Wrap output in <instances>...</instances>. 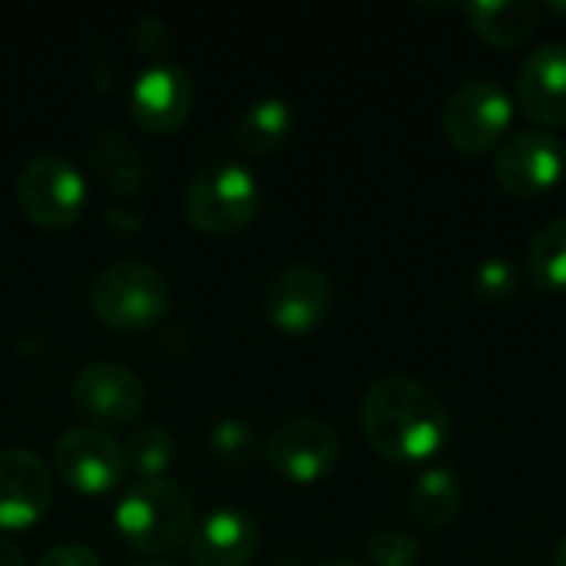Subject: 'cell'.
I'll use <instances>...</instances> for the list:
<instances>
[{
  "label": "cell",
  "mask_w": 566,
  "mask_h": 566,
  "mask_svg": "<svg viewBox=\"0 0 566 566\" xmlns=\"http://www.w3.org/2000/svg\"><path fill=\"white\" fill-rule=\"evenodd\" d=\"M368 444L395 464H424L448 441V408L424 381L411 375L378 378L358 408Z\"/></svg>",
  "instance_id": "cell-1"
},
{
  "label": "cell",
  "mask_w": 566,
  "mask_h": 566,
  "mask_svg": "<svg viewBox=\"0 0 566 566\" xmlns=\"http://www.w3.org/2000/svg\"><path fill=\"white\" fill-rule=\"evenodd\" d=\"M116 527L143 554H169L192 531V497L169 478H136L116 504Z\"/></svg>",
  "instance_id": "cell-2"
},
{
  "label": "cell",
  "mask_w": 566,
  "mask_h": 566,
  "mask_svg": "<svg viewBox=\"0 0 566 566\" xmlns=\"http://www.w3.org/2000/svg\"><path fill=\"white\" fill-rule=\"evenodd\" d=\"M262 202L259 179L249 166L239 159H209L186 186L182 206L186 219L209 232V235H229L252 222L255 209Z\"/></svg>",
  "instance_id": "cell-3"
},
{
  "label": "cell",
  "mask_w": 566,
  "mask_h": 566,
  "mask_svg": "<svg viewBox=\"0 0 566 566\" xmlns=\"http://www.w3.org/2000/svg\"><path fill=\"white\" fill-rule=\"evenodd\" d=\"M90 305L113 328H146L166 315L169 285L149 262L119 259L96 272L90 285Z\"/></svg>",
  "instance_id": "cell-4"
},
{
  "label": "cell",
  "mask_w": 566,
  "mask_h": 566,
  "mask_svg": "<svg viewBox=\"0 0 566 566\" xmlns=\"http://www.w3.org/2000/svg\"><path fill=\"white\" fill-rule=\"evenodd\" d=\"M514 123V99L497 80H471L458 86L444 106V136L458 153L481 156L501 146Z\"/></svg>",
  "instance_id": "cell-5"
},
{
  "label": "cell",
  "mask_w": 566,
  "mask_h": 566,
  "mask_svg": "<svg viewBox=\"0 0 566 566\" xmlns=\"http://www.w3.org/2000/svg\"><path fill=\"white\" fill-rule=\"evenodd\" d=\"M17 199L33 222L63 229L83 209L86 199L83 172L60 153H40L23 163L17 176Z\"/></svg>",
  "instance_id": "cell-6"
},
{
  "label": "cell",
  "mask_w": 566,
  "mask_h": 566,
  "mask_svg": "<svg viewBox=\"0 0 566 566\" xmlns=\"http://www.w3.org/2000/svg\"><path fill=\"white\" fill-rule=\"evenodd\" d=\"M566 172L564 143L547 129H517L501 143L494 176L507 196L537 199L551 192Z\"/></svg>",
  "instance_id": "cell-7"
},
{
  "label": "cell",
  "mask_w": 566,
  "mask_h": 566,
  "mask_svg": "<svg viewBox=\"0 0 566 566\" xmlns=\"http://www.w3.org/2000/svg\"><path fill=\"white\" fill-rule=\"evenodd\" d=\"M53 468L70 488L83 494H103L119 484L126 471V451L113 434H106V428L76 424L56 438Z\"/></svg>",
  "instance_id": "cell-8"
},
{
  "label": "cell",
  "mask_w": 566,
  "mask_h": 566,
  "mask_svg": "<svg viewBox=\"0 0 566 566\" xmlns=\"http://www.w3.org/2000/svg\"><path fill=\"white\" fill-rule=\"evenodd\" d=\"M338 451H342L338 431L328 421L312 418V415L282 421L265 441L269 464L282 478L298 481V484L322 481L338 464Z\"/></svg>",
  "instance_id": "cell-9"
},
{
  "label": "cell",
  "mask_w": 566,
  "mask_h": 566,
  "mask_svg": "<svg viewBox=\"0 0 566 566\" xmlns=\"http://www.w3.org/2000/svg\"><path fill=\"white\" fill-rule=\"evenodd\" d=\"M332 298H335V285L318 265L292 262L269 282L262 308L275 328L302 335L325 322Z\"/></svg>",
  "instance_id": "cell-10"
},
{
  "label": "cell",
  "mask_w": 566,
  "mask_h": 566,
  "mask_svg": "<svg viewBox=\"0 0 566 566\" xmlns=\"http://www.w3.org/2000/svg\"><path fill=\"white\" fill-rule=\"evenodd\" d=\"M73 405L93 424H126L146 405L143 378L119 361H90L73 375Z\"/></svg>",
  "instance_id": "cell-11"
},
{
  "label": "cell",
  "mask_w": 566,
  "mask_h": 566,
  "mask_svg": "<svg viewBox=\"0 0 566 566\" xmlns=\"http://www.w3.org/2000/svg\"><path fill=\"white\" fill-rule=\"evenodd\" d=\"M192 109V80L172 60H153L129 86V113L143 129H176Z\"/></svg>",
  "instance_id": "cell-12"
},
{
  "label": "cell",
  "mask_w": 566,
  "mask_h": 566,
  "mask_svg": "<svg viewBox=\"0 0 566 566\" xmlns=\"http://www.w3.org/2000/svg\"><path fill=\"white\" fill-rule=\"evenodd\" d=\"M53 501V474L30 448L0 451V527H27L46 514Z\"/></svg>",
  "instance_id": "cell-13"
},
{
  "label": "cell",
  "mask_w": 566,
  "mask_h": 566,
  "mask_svg": "<svg viewBox=\"0 0 566 566\" xmlns=\"http://www.w3.org/2000/svg\"><path fill=\"white\" fill-rule=\"evenodd\" d=\"M517 106L541 126L566 123V43H544L517 66Z\"/></svg>",
  "instance_id": "cell-14"
},
{
  "label": "cell",
  "mask_w": 566,
  "mask_h": 566,
  "mask_svg": "<svg viewBox=\"0 0 566 566\" xmlns=\"http://www.w3.org/2000/svg\"><path fill=\"white\" fill-rule=\"evenodd\" d=\"M259 521L242 507H219L189 537L196 566H245L259 551Z\"/></svg>",
  "instance_id": "cell-15"
},
{
  "label": "cell",
  "mask_w": 566,
  "mask_h": 566,
  "mask_svg": "<svg viewBox=\"0 0 566 566\" xmlns=\"http://www.w3.org/2000/svg\"><path fill=\"white\" fill-rule=\"evenodd\" d=\"M464 17L484 43L511 50L534 36L541 23V7L531 0H478L464 7Z\"/></svg>",
  "instance_id": "cell-16"
},
{
  "label": "cell",
  "mask_w": 566,
  "mask_h": 566,
  "mask_svg": "<svg viewBox=\"0 0 566 566\" xmlns=\"http://www.w3.org/2000/svg\"><path fill=\"white\" fill-rule=\"evenodd\" d=\"M90 159L96 172L116 189V192H139L149 176L146 153L123 133V129H99L90 143Z\"/></svg>",
  "instance_id": "cell-17"
},
{
  "label": "cell",
  "mask_w": 566,
  "mask_h": 566,
  "mask_svg": "<svg viewBox=\"0 0 566 566\" xmlns=\"http://www.w3.org/2000/svg\"><path fill=\"white\" fill-rule=\"evenodd\" d=\"M408 507H411V517L421 527L441 531V527H448L461 514V507H464V488H461V481L454 478L451 468H428L411 484Z\"/></svg>",
  "instance_id": "cell-18"
},
{
  "label": "cell",
  "mask_w": 566,
  "mask_h": 566,
  "mask_svg": "<svg viewBox=\"0 0 566 566\" xmlns=\"http://www.w3.org/2000/svg\"><path fill=\"white\" fill-rule=\"evenodd\" d=\"M292 106L282 99V96H259L252 99L242 116H239V126H235V136H239V146L252 156H265L272 149H279L289 133H292Z\"/></svg>",
  "instance_id": "cell-19"
},
{
  "label": "cell",
  "mask_w": 566,
  "mask_h": 566,
  "mask_svg": "<svg viewBox=\"0 0 566 566\" xmlns=\"http://www.w3.org/2000/svg\"><path fill=\"white\" fill-rule=\"evenodd\" d=\"M527 269L531 282L541 292L566 295V216H557L537 229L527 249Z\"/></svg>",
  "instance_id": "cell-20"
},
{
  "label": "cell",
  "mask_w": 566,
  "mask_h": 566,
  "mask_svg": "<svg viewBox=\"0 0 566 566\" xmlns=\"http://www.w3.org/2000/svg\"><path fill=\"white\" fill-rule=\"evenodd\" d=\"M123 451H126V464H133L143 478H163V471L169 468V461L176 454V441L166 424L149 421L129 434Z\"/></svg>",
  "instance_id": "cell-21"
},
{
  "label": "cell",
  "mask_w": 566,
  "mask_h": 566,
  "mask_svg": "<svg viewBox=\"0 0 566 566\" xmlns=\"http://www.w3.org/2000/svg\"><path fill=\"white\" fill-rule=\"evenodd\" d=\"M206 448L219 464L239 468V464H249L255 458L259 434L245 418H219L206 434Z\"/></svg>",
  "instance_id": "cell-22"
},
{
  "label": "cell",
  "mask_w": 566,
  "mask_h": 566,
  "mask_svg": "<svg viewBox=\"0 0 566 566\" xmlns=\"http://www.w3.org/2000/svg\"><path fill=\"white\" fill-rule=\"evenodd\" d=\"M521 292V275L511 259L491 255L474 269V295L488 305H504Z\"/></svg>",
  "instance_id": "cell-23"
},
{
  "label": "cell",
  "mask_w": 566,
  "mask_h": 566,
  "mask_svg": "<svg viewBox=\"0 0 566 566\" xmlns=\"http://www.w3.org/2000/svg\"><path fill=\"white\" fill-rule=\"evenodd\" d=\"M368 557L375 566H418L421 564V541L411 531L385 527L375 531L365 544Z\"/></svg>",
  "instance_id": "cell-24"
},
{
  "label": "cell",
  "mask_w": 566,
  "mask_h": 566,
  "mask_svg": "<svg viewBox=\"0 0 566 566\" xmlns=\"http://www.w3.org/2000/svg\"><path fill=\"white\" fill-rule=\"evenodd\" d=\"M129 40L139 53L146 56H159L166 46H169V27L159 13H143L133 20V30H129Z\"/></svg>",
  "instance_id": "cell-25"
},
{
  "label": "cell",
  "mask_w": 566,
  "mask_h": 566,
  "mask_svg": "<svg viewBox=\"0 0 566 566\" xmlns=\"http://www.w3.org/2000/svg\"><path fill=\"white\" fill-rule=\"evenodd\" d=\"M36 566H103L99 554L86 544H60V547H50Z\"/></svg>",
  "instance_id": "cell-26"
},
{
  "label": "cell",
  "mask_w": 566,
  "mask_h": 566,
  "mask_svg": "<svg viewBox=\"0 0 566 566\" xmlns=\"http://www.w3.org/2000/svg\"><path fill=\"white\" fill-rule=\"evenodd\" d=\"M0 566H27L23 564V551L7 537H0Z\"/></svg>",
  "instance_id": "cell-27"
},
{
  "label": "cell",
  "mask_w": 566,
  "mask_h": 566,
  "mask_svg": "<svg viewBox=\"0 0 566 566\" xmlns=\"http://www.w3.org/2000/svg\"><path fill=\"white\" fill-rule=\"evenodd\" d=\"M551 566H566V534L560 537V544L554 547V557H551Z\"/></svg>",
  "instance_id": "cell-28"
},
{
  "label": "cell",
  "mask_w": 566,
  "mask_h": 566,
  "mask_svg": "<svg viewBox=\"0 0 566 566\" xmlns=\"http://www.w3.org/2000/svg\"><path fill=\"white\" fill-rule=\"evenodd\" d=\"M129 566H182V564H172V560H163V557H143V560H133Z\"/></svg>",
  "instance_id": "cell-29"
},
{
  "label": "cell",
  "mask_w": 566,
  "mask_h": 566,
  "mask_svg": "<svg viewBox=\"0 0 566 566\" xmlns=\"http://www.w3.org/2000/svg\"><path fill=\"white\" fill-rule=\"evenodd\" d=\"M322 566H361V564H355V560H325Z\"/></svg>",
  "instance_id": "cell-30"
},
{
  "label": "cell",
  "mask_w": 566,
  "mask_h": 566,
  "mask_svg": "<svg viewBox=\"0 0 566 566\" xmlns=\"http://www.w3.org/2000/svg\"><path fill=\"white\" fill-rule=\"evenodd\" d=\"M551 10H557V13H566V3H564V0H554V3H551Z\"/></svg>",
  "instance_id": "cell-31"
},
{
  "label": "cell",
  "mask_w": 566,
  "mask_h": 566,
  "mask_svg": "<svg viewBox=\"0 0 566 566\" xmlns=\"http://www.w3.org/2000/svg\"><path fill=\"white\" fill-rule=\"evenodd\" d=\"M564 153H566V143H564Z\"/></svg>",
  "instance_id": "cell-32"
}]
</instances>
